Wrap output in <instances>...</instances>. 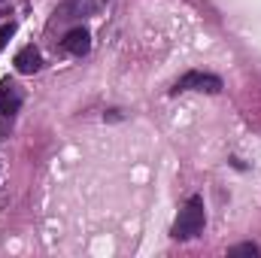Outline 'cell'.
<instances>
[{
    "label": "cell",
    "instance_id": "obj_1",
    "mask_svg": "<svg viewBox=\"0 0 261 258\" xmlns=\"http://www.w3.org/2000/svg\"><path fill=\"white\" fill-rule=\"evenodd\" d=\"M206 225V210H203V197L200 194H192L186 200V207L179 210L176 222H173V240H192L203 231Z\"/></svg>",
    "mask_w": 261,
    "mask_h": 258
},
{
    "label": "cell",
    "instance_id": "obj_2",
    "mask_svg": "<svg viewBox=\"0 0 261 258\" xmlns=\"http://www.w3.org/2000/svg\"><path fill=\"white\" fill-rule=\"evenodd\" d=\"M179 91H206V94H219L222 91V79L216 73H200V70H192L186 76L176 79V85L170 88V94H179Z\"/></svg>",
    "mask_w": 261,
    "mask_h": 258
},
{
    "label": "cell",
    "instance_id": "obj_3",
    "mask_svg": "<svg viewBox=\"0 0 261 258\" xmlns=\"http://www.w3.org/2000/svg\"><path fill=\"white\" fill-rule=\"evenodd\" d=\"M18 110H21V91H18L15 82L6 79V82L0 85V116H3V119H12Z\"/></svg>",
    "mask_w": 261,
    "mask_h": 258
},
{
    "label": "cell",
    "instance_id": "obj_4",
    "mask_svg": "<svg viewBox=\"0 0 261 258\" xmlns=\"http://www.w3.org/2000/svg\"><path fill=\"white\" fill-rule=\"evenodd\" d=\"M61 46H64L70 55H88V49H91V34H88L85 28H73V31L64 34Z\"/></svg>",
    "mask_w": 261,
    "mask_h": 258
},
{
    "label": "cell",
    "instance_id": "obj_5",
    "mask_svg": "<svg viewBox=\"0 0 261 258\" xmlns=\"http://www.w3.org/2000/svg\"><path fill=\"white\" fill-rule=\"evenodd\" d=\"M94 12V0H64L55 12L58 21H67V18H79V15H91Z\"/></svg>",
    "mask_w": 261,
    "mask_h": 258
},
{
    "label": "cell",
    "instance_id": "obj_6",
    "mask_svg": "<svg viewBox=\"0 0 261 258\" xmlns=\"http://www.w3.org/2000/svg\"><path fill=\"white\" fill-rule=\"evenodd\" d=\"M43 67V58H40V52L34 49V46H24L18 55H15V70L18 73H37Z\"/></svg>",
    "mask_w": 261,
    "mask_h": 258
},
{
    "label": "cell",
    "instance_id": "obj_7",
    "mask_svg": "<svg viewBox=\"0 0 261 258\" xmlns=\"http://www.w3.org/2000/svg\"><path fill=\"white\" fill-rule=\"evenodd\" d=\"M228 255L231 258H237V255H261V249L258 246H255V243H237V246H231V249H228Z\"/></svg>",
    "mask_w": 261,
    "mask_h": 258
},
{
    "label": "cell",
    "instance_id": "obj_8",
    "mask_svg": "<svg viewBox=\"0 0 261 258\" xmlns=\"http://www.w3.org/2000/svg\"><path fill=\"white\" fill-rule=\"evenodd\" d=\"M12 34H15V24H12V21H9V24H0V49L9 43V37H12Z\"/></svg>",
    "mask_w": 261,
    "mask_h": 258
},
{
    "label": "cell",
    "instance_id": "obj_9",
    "mask_svg": "<svg viewBox=\"0 0 261 258\" xmlns=\"http://www.w3.org/2000/svg\"><path fill=\"white\" fill-rule=\"evenodd\" d=\"M103 119H110V122H119V119H122V113H119V110H110Z\"/></svg>",
    "mask_w": 261,
    "mask_h": 258
}]
</instances>
